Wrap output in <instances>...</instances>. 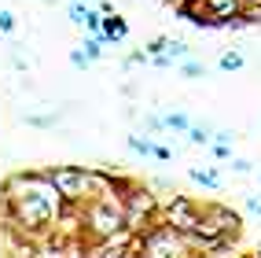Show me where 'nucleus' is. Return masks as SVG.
<instances>
[{
  "instance_id": "nucleus-13",
  "label": "nucleus",
  "mask_w": 261,
  "mask_h": 258,
  "mask_svg": "<svg viewBox=\"0 0 261 258\" xmlns=\"http://www.w3.org/2000/svg\"><path fill=\"white\" fill-rule=\"evenodd\" d=\"M15 30V15L8 8H0V33H11Z\"/></svg>"
},
{
  "instance_id": "nucleus-19",
  "label": "nucleus",
  "mask_w": 261,
  "mask_h": 258,
  "mask_svg": "<svg viewBox=\"0 0 261 258\" xmlns=\"http://www.w3.org/2000/svg\"><path fill=\"white\" fill-rule=\"evenodd\" d=\"M81 4H92V0H81Z\"/></svg>"
},
{
  "instance_id": "nucleus-9",
  "label": "nucleus",
  "mask_w": 261,
  "mask_h": 258,
  "mask_svg": "<svg viewBox=\"0 0 261 258\" xmlns=\"http://www.w3.org/2000/svg\"><path fill=\"white\" fill-rule=\"evenodd\" d=\"M243 66H247V59H243L239 56V52H224V56H221V71H243Z\"/></svg>"
},
{
  "instance_id": "nucleus-5",
  "label": "nucleus",
  "mask_w": 261,
  "mask_h": 258,
  "mask_svg": "<svg viewBox=\"0 0 261 258\" xmlns=\"http://www.w3.org/2000/svg\"><path fill=\"white\" fill-rule=\"evenodd\" d=\"M239 8V0H191L184 8V15H191V22L199 26H217Z\"/></svg>"
},
{
  "instance_id": "nucleus-12",
  "label": "nucleus",
  "mask_w": 261,
  "mask_h": 258,
  "mask_svg": "<svg viewBox=\"0 0 261 258\" xmlns=\"http://www.w3.org/2000/svg\"><path fill=\"white\" fill-rule=\"evenodd\" d=\"M103 41L99 37H92V41H85L81 48H85V56H89V59H103V48H99Z\"/></svg>"
},
{
  "instance_id": "nucleus-7",
  "label": "nucleus",
  "mask_w": 261,
  "mask_h": 258,
  "mask_svg": "<svg viewBox=\"0 0 261 258\" xmlns=\"http://www.w3.org/2000/svg\"><path fill=\"white\" fill-rule=\"evenodd\" d=\"M188 177H191V181H199V184H206V188H221V177L214 174V170H199V166H191V170H188Z\"/></svg>"
},
{
  "instance_id": "nucleus-14",
  "label": "nucleus",
  "mask_w": 261,
  "mask_h": 258,
  "mask_svg": "<svg viewBox=\"0 0 261 258\" xmlns=\"http://www.w3.org/2000/svg\"><path fill=\"white\" fill-rule=\"evenodd\" d=\"M180 74H184V78H202L206 71H202L199 63H188V59H184V63H180Z\"/></svg>"
},
{
  "instance_id": "nucleus-11",
  "label": "nucleus",
  "mask_w": 261,
  "mask_h": 258,
  "mask_svg": "<svg viewBox=\"0 0 261 258\" xmlns=\"http://www.w3.org/2000/svg\"><path fill=\"white\" fill-rule=\"evenodd\" d=\"M162 126H169V129H184V133H188V126H191V122H188L180 111H173V114H166V122H162Z\"/></svg>"
},
{
  "instance_id": "nucleus-10",
  "label": "nucleus",
  "mask_w": 261,
  "mask_h": 258,
  "mask_svg": "<svg viewBox=\"0 0 261 258\" xmlns=\"http://www.w3.org/2000/svg\"><path fill=\"white\" fill-rule=\"evenodd\" d=\"M188 140L191 144H210V129L206 126H188Z\"/></svg>"
},
{
  "instance_id": "nucleus-2",
  "label": "nucleus",
  "mask_w": 261,
  "mask_h": 258,
  "mask_svg": "<svg viewBox=\"0 0 261 258\" xmlns=\"http://www.w3.org/2000/svg\"><path fill=\"white\" fill-rule=\"evenodd\" d=\"M191 244H195V240H191L188 232H180L177 225H159L154 232H147L140 240V247L147 254H188Z\"/></svg>"
},
{
  "instance_id": "nucleus-20",
  "label": "nucleus",
  "mask_w": 261,
  "mask_h": 258,
  "mask_svg": "<svg viewBox=\"0 0 261 258\" xmlns=\"http://www.w3.org/2000/svg\"><path fill=\"white\" fill-rule=\"evenodd\" d=\"M44 4H56V0H44Z\"/></svg>"
},
{
  "instance_id": "nucleus-8",
  "label": "nucleus",
  "mask_w": 261,
  "mask_h": 258,
  "mask_svg": "<svg viewBox=\"0 0 261 258\" xmlns=\"http://www.w3.org/2000/svg\"><path fill=\"white\" fill-rule=\"evenodd\" d=\"M125 37V22L121 19H107L103 22V41H121Z\"/></svg>"
},
{
  "instance_id": "nucleus-1",
  "label": "nucleus",
  "mask_w": 261,
  "mask_h": 258,
  "mask_svg": "<svg viewBox=\"0 0 261 258\" xmlns=\"http://www.w3.org/2000/svg\"><path fill=\"white\" fill-rule=\"evenodd\" d=\"M26 188H30V196H11L15 206H19V221L22 225H44V221L56 214V188H51V181L41 174V177H26Z\"/></svg>"
},
{
  "instance_id": "nucleus-6",
  "label": "nucleus",
  "mask_w": 261,
  "mask_h": 258,
  "mask_svg": "<svg viewBox=\"0 0 261 258\" xmlns=\"http://www.w3.org/2000/svg\"><path fill=\"white\" fill-rule=\"evenodd\" d=\"M169 225H177L180 232H195L199 229V214H195V206H191L188 199H177L169 206Z\"/></svg>"
},
{
  "instance_id": "nucleus-3",
  "label": "nucleus",
  "mask_w": 261,
  "mask_h": 258,
  "mask_svg": "<svg viewBox=\"0 0 261 258\" xmlns=\"http://www.w3.org/2000/svg\"><path fill=\"white\" fill-rule=\"evenodd\" d=\"M51 181V188L66 199V203H77L85 192H89V184H92V174L89 170H77V166H59V170H48L44 174Z\"/></svg>"
},
{
  "instance_id": "nucleus-16",
  "label": "nucleus",
  "mask_w": 261,
  "mask_h": 258,
  "mask_svg": "<svg viewBox=\"0 0 261 258\" xmlns=\"http://www.w3.org/2000/svg\"><path fill=\"white\" fill-rule=\"evenodd\" d=\"M232 140H236V133H228V129H221V133H217V144H221V148H228Z\"/></svg>"
},
{
  "instance_id": "nucleus-15",
  "label": "nucleus",
  "mask_w": 261,
  "mask_h": 258,
  "mask_svg": "<svg viewBox=\"0 0 261 258\" xmlns=\"http://www.w3.org/2000/svg\"><path fill=\"white\" fill-rule=\"evenodd\" d=\"M70 63H74V66H89L92 59L85 56V48H74V52H70Z\"/></svg>"
},
{
  "instance_id": "nucleus-21",
  "label": "nucleus",
  "mask_w": 261,
  "mask_h": 258,
  "mask_svg": "<svg viewBox=\"0 0 261 258\" xmlns=\"http://www.w3.org/2000/svg\"><path fill=\"white\" fill-rule=\"evenodd\" d=\"M257 251H261V244H257Z\"/></svg>"
},
{
  "instance_id": "nucleus-18",
  "label": "nucleus",
  "mask_w": 261,
  "mask_h": 258,
  "mask_svg": "<svg viewBox=\"0 0 261 258\" xmlns=\"http://www.w3.org/2000/svg\"><path fill=\"white\" fill-rule=\"evenodd\" d=\"M247 206H250V210H257V214H261V199H247Z\"/></svg>"
},
{
  "instance_id": "nucleus-4",
  "label": "nucleus",
  "mask_w": 261,
  "mask_h": 258,
  "mask_svg": "<svg viewBox=\"0 0 261 258\" xmlns=\"http://www.w3.org/2000/svg\"><path fill=\"white\" fill-rule=\"evenodd\" d=\"M89 225H92L96 236H114L121 225H129V218H125V210H121V203L103 199V203L89 206Z\"/></svg>"
},
{
  "instance_id": "nucleus-17",
  "label": "nucleus",
  "mask_w": 261,
  "mask_h": 258,
  "mask_svg": "<svg viewBox=\"0 0 261 258\" xmlns=\"http://www.w3.org/2000/svg\"><path fill=\"white\" fill-rule=\"evenodd\" d=\"M232 170H236V174H247V170H250V162H243V159H236V162H232Z\"/></svg>"
}]
</instances>
